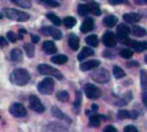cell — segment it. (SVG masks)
I'll use <instances>...</instances> for the list:
<instances>
[{
	"mask_svg": "<svg viewBox=\"0 0 147 132\" xmlns=\"http://www.w3.org/2000/svg\"><path fill=\"white\" fill-rule=\"evenodd\" d=\"M9 81L14 85L22 87L27 85L30 81V75L26 69L17 68L11 72L9 76Z\"/></svg>",
	"mask_w": 147,
	"mask_h": 132,
	"instance_id": "6da1fadb",
	"label": "cell"
},
{
	"mask_svg": "<svg viewBox=\"0 0 147 132\" xmlns=\"http://www.w3.org/2000/svg\"><path fill=\"white\" fill-rule=\"evenodd\" d=\"M3 15L7 18L16 21H27L30 18L29 14H28L27 12L17 10L15 9H3Z\"/></svg>",
	"mask_w": 147,
	"mask_h": 132,
	"instance_id": "7a4b0ae2",
	"label": "cell"
},
{
	"mask_svg": "<svg viewBox=\"0 0 147 132\" xmlns=\"http://www.w3.org/2000/svg\"><path fill=\"white\" fill-rule=\"evenodd\" d=\"M54 81L51 77H46L42 81H40L38 84V91L43 95L52 94L54 91Z\"/></svg>",
	"mask_w": 147,
	"mask_h": 132,
	"instance_id": "3957f363",
	"label": "cell"
},
{
	"mask_svg": "<svg viewBox=\"0 0 147 132\" xmlns=\"http://www.w3.org/2000/svg\"><path fill=\"white\" fill-rule=\"evenodd\" d=\"M37 70H38V71H39V73L40 75L52 76L57 78L58 80H62L64 78L63 74L59 70H58L56 68H54V67H53L51 65L46 64H39L38 67H37Z\"/></svg>",
	"mask_w": 147,
	"mask_h": 132,
	"instance_id": "277c9868",
	"label": "cell"
},
{
	"mask_svg": "<svg viewBox=\"0 0 147 132\" xmlns=\"http://www.w3.org/2000/svg\"><path fill=\"white\" fill-rule=\"evenodd\" d=\"M92 80L98 83H107L110 80V73L105 68H100L90 75Z\"/></svg>",
	"mask_w": 147,
	"mask_h": 132,
	"instance_id": "5b68a950",
	"label": "cell"
},
{
	"mask_svg": "<svg viewBox=\"0 0 147 132\" xmlns=\"http://www.w3.org/2000/svg\"><path fill=\"white\" fill-rule=\"evenodd\" d=\"M85 95L90 100H97L102 96V90L92 83H86L84 87Z\"/></svg>",
	"mask_w": 147,
	"mask_h": 132,
	"instance_id": "8992f818",
	"label": "cell"
},
{
	"mask_svg": "<svg viewBox=\"0 0 147 132\" xmlns=\"http://www.w3.org/2000/svg\"><path fill=\"white\" fill-rule=\"evenodd\" d=\"M28 106L31 110L34 111L37 113H42L45 112V107L41 103L40 100L34 94H32L29 96Z\"/></svg>",
	"mask_w": 147,
	"mask_h": 132,
	"instance_id": "52a82bcc",
	"label": "cell"
},
{
	"mask_svg": "<svg viewBox=\"0 0 147 132\" xmlns=\"http://www.w3.org/2000/svg\"><path fill=\"white\" fill-rule=\"evenodd\" d=\"M122 44L134 48L136 52H142L147 49L146 41H136L127 38L122 41Z\"/></svg>",
	"mask_w": 147,
	"mask_h": 132,
	"instance_id": "ba28073f",
	"label": "cell"
},
{
	"mask_svg": "<svg viewBox=\"0 0 147 132\" xmlns=\"http://www.w3.org/2000/svg\"><path fill=\"white\" fill-rule=\"evenodd\" d=\"M9 113L16 118H24L27 115V110L21 103H13L9 108Z\"/></svg>",
	"mask_w": 147,
	"mask_h": 132,
	"instance_id": "9c48e42d",
	"label": "cell"
},
{
	"mask_svg": "<svg viewBox=\"0 0 147 132\" xmlns=\"http://www.w3.org/2000/svg\"><path fill=\"white\" fill-rule=\"evenodd\" d=\"M40 33L44 34V35H48V36H52L53 39L55 40H60L62 38V33L60 30L57 29L54 27H51V26H46L43 27L40 29Z\"/></svg>",
	"mask_w": 147,
	"mask_h": 132,
	"instance_id": "30bf717a",
	"label": "cell"
},
{
	"mask_svg": "<svg viewBox=\"0 0 147 132\" xmlns=\"http://www.w3.org/2000/svg\"><path fill=\"white\" fill-rule=\"evenodd\" d=\"M102 42H103L104 46L107 47L115 46L117 40H116V37H115V34L111 31L106 32L102 36Z\"/></svg>",
	"mask_w": 147,
	"mask_h": 132,
	"instance_id": "8fae6325",
	"label": "cell"
},
{
	"mask_svg": "<svg viewBox=\"0 0 147 132\" xmlns=\"http://www.w3.org/2000/svg\"><path fill=\"white\" fill-rule=\"evenodd\" d=\"M130 27L128 26H127L126 24H120L118 27H117V29H116V34H117V38L118 40L122 43V41L127 38V36L129 35L130 34Z\"/></svg>",
	"mask_w": 147,
	"mask_h": 132,
	"instance_id": "7c38bea8",
	"label": "cell"
},
{
	"mask_svg": "<svg viewBox=\"0 0 147 132\" xmlns=\"http://www.w3.org/2000/svg\"><path fill=\"white\" fill-rule=\"evenodd\" d=\"M139 117V113L136 111H127V110H121L117 113V118L120 120H124L126 119H136Z\"/></svg>",
	"mask_w": 147,
	"mask_h": 132,
	"instance_id": "4fadbf2b",
	"label": "cell"
},
{
	"mask_svg": "<svg viewBox=\"0 0 147 132\" xmlns=\"http://www.w3.org/2000/svg\"><path fill=\"white\" fill-rule=\"evenodd\" d=\"M51 113L52 115L56 118V119H61V120H64L65 122L68 123V124H71V119L65 113H63V112L58 107H53L52 109H51Z\"/></svg>",
	"mask_w": 147,
	"mask_h": 132,
	"instance_id": "5bb4252c",
	"label": "cell"
},
{
	"mask_svg": "<svg viewBox=\"0 0 147 132\" xmlns=\"http://www.w3.org/2000/svg\"><path fill=\"white\" fill-rule=\"evenodd\" d=\"M101 120H107V117L104 115L93 114L89 118V125L90 127L97 128L101 125Z\"/></svg>",
	"mask_w": 147,
	"mask_h": 132,
	"instance_id": "9a60e30c",
	"label": "cell"
},
{
	"mask_svg": "<svg viewBox=\"0 0 147 132\" xmlns=\"http://www.w3.org/2000/svg\"><path fill=\"white\" fill-rule=\"evenodd\" d=\"M101 62L97 59H92V60H89L86 61L84 63H83L80 65V70L82 71H87V70H90L92 69H96L97 67H99Z\"/></svg>",
	"mask_w": 147,
	"mask_h": 132,
	"instance_id": "2e32d148",
	"label": "cell"
},
{
	"mask_svg": "<svg viewBox=\"0 0 147 132\" xmlns=\"http://www.w3.org/2000/svg\"><path fill=\"white\" fill-rule=\"evenodd\" d=\"M142 16L140 14H138V13H134V12H131V13H126L123 15V20L127 22V23H135V22H138L141 20Z\"/></svg>",
	"mask_w": 147,
	"mask_h": 132,
	"instance_id": "e0dca14e",
	"label": "cell"
},
{
	"mask_svg": "<svg viewBox=\"0 0 147 132\" xmlns=\"http://www.w3.org/2000/svg\"><path fill=\"white\" fill-rule=\"evenodd\" d=\"M93 28H94V20L90 17H87L83 21V23L80 27V31L83 34H86V33H89L90 31H91Z\"/></svg>",
	"mask_w": 147,
	"mask_h": 132,
	"instance_id": "ac0fdd59",
	"label": "cell"
},
{
	"mask_svg": "<svg viewBox=\"0 0 147 132\" xmlns=\"http://www.w3.org/2000/svg\"><path fill=\"white\" fill-rule=\"evenodd\" d=\"M68 45L72 51H78L80 46V40L78 36H77L75 34H70L68 38Z\"/></svg>",
	"mask_w": 147,
	"mask_h": 132,
	"instance_id": "d6986e66",
	"label": "cell"
},
{
	"mask_svg": "<svg viewBox=\"0 0 147 132\" xmlns=\"http://www.w3.org/2000/svg\"><path fill=\"white\" fill-rule=\"evenodd\" d=\"M86 5H87V8L89 9V12L92 13L93 15H100L102 14V10L100 9V5H99V3L97 2H96L94 0H91Z\"/></svg>",
	"mask_w": 147,
	"mask_h": 132,
	"instance_id": "ffe728a7",
	"label": "cell"
},
{
	"mask_svg": "<svg viewBox=\"0 0 147 132\" xmlns=\"http://www.w3.org/2000/svg\"><path fill=\"white\" fill-rule=\"evenodd\" d=\"M42 49L47 54H54L57 52V47L54 42L51 40H47L42 45Z\"/></svg>",
	"mask_w": 147,
	"mask_h": 132,
	"instance_id": "44dd1931",
	"label": "cell"
},
{
	"mask_svg": "<svg viewBox=\"0 0 147 132\" xmlns=\"http://www.w3.org/2000/svg\"><path fill=\"white\" fill-rule=\"evenodd\" d=\"M133 99V94L131 91H128L127 93H126L120 100H118L115 102V106L117 107H125L126 105H127Z\"/></svg>",
	"mask_w": 147,
	"mask_h": 132,
	"instance_id": "7402d4cb",
	"label": "cell"
},
{
	"mask_svg": "<svg viewBox=\"0 0 147 132\" xmlns=\"http://www.w3.org/2000/svg\"><path fill=\"white\" fill-rule=\"evenodd\" d=\"M82 93L80 91H76L75 93V101L73 103V110L75 111L76 113H79L80 111V107H81V104H82Z\"/></svg>",
	"mask_w": 147,
	"mask_h": 132,
	"instance_id": "603a6c76",
	"label": "cell"
},
{
	"mask_svg": "<svg viewBox=\"0 0 147 132\" xmlns=\"http://www.w3.org/2000/svg\"><path fill=\"white\" fill-rule=\"evenodd\" d=\"M10 58L15 63H20L22 60V52L19 48H14L10 52Z\"/></svg>",
	"mask_w": 147,
	"mask_h": 132,
	"instance_id": "cb8c5ba5",
	"label": "cell"
},
{
	"mask_svg": "<svg viewBox=\"0 0 147 132\" xmlns=\"http://www.w3.org/2000/svg\"><path fill=\"white\" fill-rule=\"evenodd\" d=\"M118 22V18L115 15H109L103 18V24L108 27H113Z\"/></svg>",
	"mask_w": 147,
	"mask_h": 132,
	"instance_id": "d4e9b609",
	"label": "cell"
},
{
	"mask_svg": "<svg viewBox=\"0 0 147 132\" xmlns=\"http://www.w3.org/2000/svg\"><path fill=\"white\" fill-rule=\"evenodd\" d=\"M94 54H95V52L91 48H90V47H84L83 50L80 52V53L78 55V59L79 61H83L86 58H88L90 56H92Z\"/></svg>",
	"mask_w": 147,
	"mask_h": 132,
	"instance_id": "484cf974",
	"label": "cell"
},
{
	"mask_svg": "<svg viewBox=\"0 0 147 132\" xmlns=\"http://www.w3.org/2000/svg\"><path fill=\"white\" fill-rule=\"evenodd\" d=\"M67 61H68L67 56L63 54H59L51 58V62L55 64H65L67 63Z\"/></svg>",
	"mask_w": 147,
	"mask_h": 132,
	"instance_id": "4316f807",
	"label": "cell"
},
{
	"mask_svg": "<svg viewBox=\"0 0 147 132\" xmlns=\"http://www.w3.org/2000/svg\"><path fill=\"white\" fill-rule=\"evenodd\" d=\"M45 130H47V131H66L67 129H66L63 125H61V124H59V123L53 122V123L47 125Z\"/></svg>",
	"mask_w": 147,
	"mask_h": 132,
	"instance_id": "83f0119b",
	"label": "cell"
},
{
	"mask_svg": "<svg viewBox=\"0 0 147 132\" xmlns=\"http://www.w3.org/2000/svg\"><path fill=\"white\" fill-rule=\"evenodd\" d=\"M130 33L133 34V35L136 37H143L146 34V30L140 26H134L132 30H130Z\"/></svg>",
	"mask_w": 147,
	"mask_h": 132,
	"instance_id": "f1b7e54d",
	"label": "cell"
},
{
	"mask_svg": "<svg viewBox=\"0 0 147 132\" xmlns=\"http://www.w3.org/2000/svg\"><path fill=\"white\" fill-rule=\"evenodd\" d=\"M23 47H24L25 52H26V54L28 55V58H32L34 57L35 48H34V46L32 43H26Z\"/></svg>",
	"mask_w": 147,
	"mask_h": 132,
	"instance_id": "f546056e",
	"label": "cell"
},
{
	"mask_svg": "<svg viewBox=\"0 0 147 132\" xmlns=\"http://www.w3.org/2000/svg\"><path fill=\"white\" fill-rule=\"evenodd\" d=\"M85 40H86V43L92 47H96L99 45V39L97 37V35H96V34L88 36Z\"/></svg>",
	"mask_w": 147,
	"mask_h": 132,
	"instance_id": "4dcf8cb0",
	"label": "cell"
},
{
	"mask_svg": "<svg viewBox=\"0 0 147 132\" xmlns=\"http://www.w3.org/2000/svg\"><path fill=\"white\" fill-rule=\"evenodd\" d=\"M56 98H57L58 101H59L65 103V102H67V101H69L70 96H69V94H68L66 91L61 90V91H59V92L56 94Z\"/></svg>",
	"mask_w": 147,
	"mask_h": 132,
	"instance_id": "1f68e13d",
	"label": "cell"
},
{
	"mask_svg": "<svg viewBox=\"0 0 147 132\" xmlns=\"http://www.w3.org/2000/svg\"><path fill=\"white\" fill-rule=\"evenodd\" d=\"M47 17L49 21H51L54 25L56 26H60L61 25V20L59 17H58V15H56L53 12H48L47 15Z\"/></svg>",
	"mask_w": 147,
	"mask_h": 132,
	"instance_id": "d6a6232c",
	"label": "cell"
},
{
	"mask_svg": "<svg viewBox=\"0 0 147 132\" xmlns=\"http://www.w3.org/2000/svg\"><path fill=\"white\" fill-rule=\"evenodd\" d=\"M10 2H12L13 3L22 7V8H25V9H28L32 6V3L30 0H9Z\"/></svg>",
	"mask_w": 147,
	"mask_h": 132,
	"instance_id": "836d02e7",
	"label": "cell"
},
{
	"mask_svg": "<svg viewBox=\"0 0 147 132\" xmlns=\"http://www.w3.org/2000/svg\"><path fill=\"white\" fill-rule=\"evenodd\" d=\"M63 22H64V25L65 26V27L71 28L76 25L77 19L75 17H72V16H67L63 20Z\"/></svg>",
	"mask_w": 147,
	"mask_h": 132,
	"instance_id": "e575fe53",
	"label": "cell"
},
{
	"mask_svg": "<svg viewBox=\"0 0 147 132\" xmlns=\"http://www.w3.org/2000/svg\"><path fill=\"white\" fill-rule=\"evenodd\" d=\"M113 74L116 79H121L126 76L125 71L119 66H114L113 68Z\"/></svg>",
	"mask_w": 147,
	"mask_h": 132,
	"instance_id": "d590c367",
	"label": "cell"
},
{
	"mask_svg": "<svg viewBox=\"0 0 147 132\" xmlns=\"http://www.w3.org/2000/svg\"><path fill=\"white\" fill-rule=\"evenodd\" d=\"M140 84L143 88V90H146L147 88V75L146 71L145 70H140Z\"/></svg>",
	"mask_w": 147,
	"mask_h": 132,
	"instance_id": "8d00e7d4",
	"label": "cell"
},
{
	"mask_svg": "<svg viewBox=\"0 0 147 132\" xmlns=\"http://www.w3.org/2000/svg\"><path fill=\"white\" fill-rule=\"evenodd\" d=\"M78 13L79 15L81 16H85L87 15L90 12H89V9L87 8V5L86 4H78Z\"/></svg>",
	"mask_w": 147,
	"mask_h": 132,
	"instance_id": "74e56055",
	"label": "cell"
},
{
	"mask_svg": "<svg viewBox=\"0 0 147 132\" xmlns=\"http://www.w3.org/2000/svg\"><path fill=\"white\" fill-rule=\"evenodd\" d=\"M133 54H134V52H133V51L132 50H130V49H122L121 52H120V55L123 58H127V59H128V58H131L132 57H133Z\"/></svg>",
	"mask_w": 147,
	"mask_h": 132,
	"instance_id": "f35d334b",
	"label": "cell"
},
{
	"mask_svg": "<svg viewBox=\"0 0 147 132\" xmlns=\"http://www.w3.org/2000/svg\"><path fill=\"white\" fill-rule=\"evenodd\" d=\"M40 2H42L43 3L50 6V7H58L59 6V3L54 0H40Z\"/></svg>",
	"mask_w": 147,
	"mask_h": 132,
	"instance_id": "ab89813d",
	"label": "cell"
},
{
	"mask_svg": "<svg viewBox=\"0 0 147 132\" xmlns=\"http://www.w3.org/2000/svg\"><path fill=\"white\" fill-rule=\"evenodd\" d=\"M6 35H7L8 40H9L10 42H12V43H15V42L16 41V40H17V36H16V34L14 32H12V31L8 32Z\"/></svg>",
	"mask_w": 147,
	"mask_h": 132,
	"instance_id": "60d3db41",
	"label": "cell"
},
{
	"mask_svg": "<svg viewBox=\"0 0 147 132\" xmlns=\"http://www.w3.org/2000/svg\"><path fill=\"white\" fill-rule=\"evenodd\" d=\"M110 4L113 5H117V4H124V3H127L128 0H109Z\"/></svg>",
	"mask_w": 147,
	"mask_h": 132,
	"instance_id": "b9f144b4",
	"label": "cell"
},
{
	"mask_svg": "<svg viewBox=\"0 0 147 132\" xmlns=\"http://www.w3.org/2000/svg\"><path fill=\"white\" fill-rule=\"evenodd\" d=\"M124 132H138V129L132 125H129L124 128Z\"/></svg>",
	"mask_w": 147,
	"mask_h": 132,
	"instance_id": "7bdbcfd3",
	"label": "cell"
},
{
	"mask_svg": "<svg viewBox=\"0 0 147 132\" xmlns=\"http://www.w3.org/2000/svg\"><path fill=\"white\" fill-rule=\"evenodd\" d=\"M127 67H139L140 64L137 61H130V62L127 63Z\"/></svg>",
	"mask_w": 147,
	"mask_h": 132,
	"instance_id": "ee69618b",
	"label": "cell"
},
{
	"mask_svg": "<svg viewBox=\"0 0 147 132\" xmlns=\"http://www.w3.org/2000/svg\"><path fill=\"white\" fill-rule=\"evenodd\" d=\"M103 131H107V132H109V131H111V132H113V131H117V129L116 128H115L114 126H112V125H108L107 127H105L104 128V130H103Z\"/></svg>",
	"mask_w": 147,
	"mask_h": 132,
	"instance_id": "f6af8a7d",
	"label": "cell"
},
{
	"mask_svg": "<svg viewBox=\"0 0 147 132\" xmlns=\"http://www.w3.org/2000/svg\"><path fill=\"white\" fill-rule=\"evenodd\" d=\"M8 45V42L7 40L3 37V36H0V46L1 47H4Z\"/></svg>",
	"mask_w": 147,
	"mask_h": 132,
	"instance_id": "bcb514c9",
	"label": "cell"
},
{
	"mask_svg": "<svg viewBox=\"0 0 147 132\" xmlns=\"http://www.w3.org/2000/svg\"><path fill=\"white\" fill-rule=\"evenodd\" d=\"M103 56H104L105 58H115L114 53H110V52H108V51H106V52H103Z\"/></svg>",
	"mask_w": 147,
	"mask_h": 132,
	"instance_id": "7dc6e473",
	"label": "cell"
},
{
	"mask_svg": "<svg viewBox=\"0 0 147 132\" xmlns=\"http://www.w3.org/2000/svg\"><path fill=\"white\" fill-rule=\"evenodd\" d=\"M39 41H40V37L37 36V35L33 34V35H32V43H33V44H36V43H38Z\"/></svg>",
	"mask_w": 147,
	"mask_h": 132,
	"instance_id": "c3c4849f",
	"label": "cell"
},
{
	"mask_svg": "<svg viewBox=\"0 0 147 132\" xmlns=\"http://www.w3.org/2000/svg\"><path fill=\"white\" fill-rule=\"evenodd\" d=\"M146 99H147V94H146V91L145 90V92L143 93V95H142V100H143V103H144V106H145V107H146L147 106Z\"/></svg>",
	"mask_w": 147,
	"mask_h": 132,
	"instance_id": "681fc988",
	"label": "cell"
},
{
	"mask_svg": "<svg viewBox=\"0 0 147 132\" xmlns=\"http://www.w3.org/2000/svg\"><path fill=\"white\" fill-rule=\"evenodd\" d=\"M135 1V3L138 4V5H145L146 4V0H134Z\"/></svg>",
	"mask_w": 147,
	"mask_h": 132,
	"instance_id": "f907efd6",
	"label": "cell"
},
{
	"mask_svg": "<svg viewBox=\"0 0 147 132\" xmlns=\"http://www.w3.org/2000/svg\"><path fill=\"white\" fill-rule=\"evenodd\" d=\"M97 110H98V106L96 104H92L91 105V111L93 113H96V112H97Z\"/></svg>",
	"mask_w": 147,
	"mask_h": 132,
	"instance_id": "816d5d0a",
	"label": "cell"
},
{
	"mask_svg": "<svg viewBox=\"0 0 147 132\" xmlns=\"http://www.w3.org/2000/svg\"><path fill=\"white\" fill-rule=\"evenodd\" d=\"M18 34H27V31H26V29H25V28H21V29H19Z\"/></svg>",
	"mask_w": 147,
	"mask_h": 132,
	"instance_id": "f5cc1de1",
	"label": "cell"
},
{
	"mask_svg": "<svg viewBox=\"0 0 147 132\" xmlns=\"http://www.w3.org/2000/svg\"><path fill=\"white\" fill-rule=\"evenodd\" d=\"M2 18H3V14L0 13V19H2Z\"/></svg>",
	"mask_w": 147,
	"mask_h": 132,
	"instance_id": "db71d44e",
	"label": "cell"
},
{
	"mask_svg": "<svg viewBox=\"0 0 147 132\" xmlns=\"http://www.w3.org/2000/svg\"><path fill=\"white\" fill-rule=\"evenodd\" d=\"M0 119H1V117H0Z\"/></svg>",
	"mask_w": 147,
	"mask_h": 132,
	"instance_id": "11a10c76",
	"label": "cell"
}]
</instances>
